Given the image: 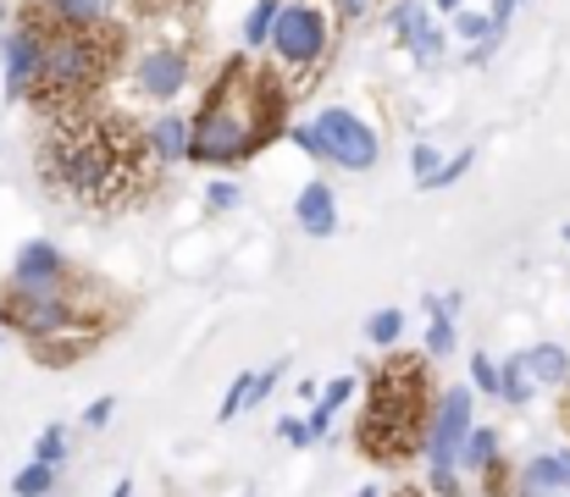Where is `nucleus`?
<instances>
[{"label": "nucleus", "instance_id": "nucleus-1", "mask_svg": "<svg viewBox=\"0 0 570 497\" xmlns=\"http://www.w3.org/2000/svg\"><path fill=\"white\" fill-rule=\"evenodd\" d=\"M39 177L67 193L83 210L117 216V210H139L156 193L161 166L145 145V128L128 122L122 111H67L56 122H45L39 139Z\"/></svg>", "mask_w": 570, "mask_h": 497}, {"label": "nucleus", "instance_id": "nucleus-2", "mask_svg": "<svg viewBox=\"0 0 570 497\" xmlns=\"http://www.w3.org/2000/svg\"><path fill=\"white\" fill-rule=\"evenodd\" d=\"M288 89L283 78L255 61V56H227L216 78L205 83L199 106L189 111V161L210 171H238L249 166L272 139L288 133Z\"/></svg>", "mask_w": 570, "mask_h": 497}, {"label": "nucleus", "instance_id": "nucleus-3", "mask_svg": "<svg viewBox=\"0 0 570 497\" xmlns=\"http://www.w3.org/2000/svg\"><path fill=\"white\" fill-rule=\"evenodd\" d=\"M122 310L106 282L89 271H72L56 288H0V331H17L39 365H72L95 354V342L111 331Z\"/></svg>", "mask_w": 570, "mask_h": 497}, {"label": "nucleus", "instance_id": "nucleus-4", "mask_svg": "<svg viewBox=\"0 0 570 497\" xmlns=\"http://www.w3.org/2000/svg\"><path fill=\"white\" fill-rule=\"evenodd\" d=\"M432 415V376L426 354H387L366 381V409L355 426V448L372 465H404L426 443Z\"/></svg>", "mask_w": 570, "mask_h": 497}, {"label": "nucleus", "instance_id": "nucleus-5", "mask_svg": "<svg viewBox=\"0 0 570 497\" xmlns=\"http://www.w3.org/2000/svg\"><path fill=\"white\" fill-rule=\"evenodd\" d=\"M122 56H128L122 22H106V28H89V33H39V78L28 89V106L45 122L95 106V95L122 67Z\"/></svg>", "mask_w": 570, "mask_h": 497}, {"label": "nucleus", "instance_id": "nucleus-6", "mask_svg": "<svg viewBox=\"0 0 570 497\" xmlns=\"http://www.w3.org/2000/svg\"><path fill=\"white\" fill-rule=\"evenodd\" d=\"M333 33L338 28H333V11L322 0H283L277 6V22H272V39H266V56L261 61L283 78L288 100L311 95L316 72L333 56Z\"/></svg>", "mask_w": 570, "mask_h": 497}, {"label": "nucleus", "instance_id": "nucleus-7", "mask_svg": "<svg viewBox=\"0 0 570 497\" xmlns=\"http://www.w3.org/2000/svg\"><path fill=\"white\" fill-rule=\"evenodd\" d=\"M311 133H316V145H322V166H344V171H372L382 161V145L377 133L366 128V117H355V111H344V106H327V111H316L311 117Z\"/></svg>", "mask_w": 570, "mask_h": 497}, {"label": "nucleus", "instance_id": "nucleus-8", "mask_svg": "<svg viewBox=\"0 0 570 497\" xmlns=\"http://www.w3.org/2000/svg\"><path fill=\"white\" fill-rule=\"evenodd\" d=\"M189 78H194V56L184 44H167V39L145 44V50L134 56V67H128L134 95H145V100H156V106H173V100L189 89Z\"/></svg>", "mask_w": 570, "mask_h": 497}, {"label": "nucleus", "instance_id": "nucleus-9", "mask_svg": "<svg viewBox=\"0 0 570 497\" xmlns=\"http://www.w3.org/2000/svg\"><path fill=\"white\" fill-rule=\"evenodd\" d=\"M17 22L33 33H89L111 22V0H22Z\"/></svg>", "mask_w": 570, "mask_h": 497}, {"label": "nucleus", "instance_id": "nucleus-10", "mask_svg": "<svg viewBox=\"0 0 570 497\" xmlns=\"http://www.w3.org/2000/svg\"><path fill=\"white\" fill-rule=\"evenodd\" d=\"M387 33H393V44H404L421 67H432V61L443 56V22L432 17L426 0H393V6H387Z\"/></svg>", "mask_w": 570, "mask_h": 497}, {"label": "nucleus", "instance_id": "nucleus-11", "mask_svg": "<svg viewBox=\"0 0 570 497\" xmlns=\"http://www.w3.org/2000/svg\"><path fill=\"white\" fill-rule=\"evenodd\" d=\"M78 266L50 243V238H28L22 249H17V260H11V288H56V282H67Z\"/></svg>", "mask_w": 570, "mask_h": 497}, {"label": "nucleus", "instance_id": "nucleus-12", "mask_svg": "<svg viewBox=\"0 0 570 497\" xmlns=\"http://www.w3.org/2000/svg\"><path fill=\"white\" fill-rule=\"evenodd\" d=\"M0 61H6V100H28V89L39 78V33L11 22L0 33Z\"/></svg>", "mask_w": 570, "mask_h": 497}, {"label": "nucleus", "instance_id": "nucleus-13", "mask_svg": "<svg viewBox=\"0 0 570 497\" xmlns=\"http://www.w3.org/2000/svg\"><path fill=\"white\" fill-rule=\"evenodd\" d=\"M145 145H150V156H156L161 171H167V166H184L189 161V117L167 106L161 117L145 122Z\"/></svg>", "mask_w": 570, "mask_h": 497}, {"label": "nucleus", "instance_id": "nucleus-14", "mask_svg": "<svg viewBox=\"0 0 570 497\" xmlns=\"http://www.w3.org/2000/svg\"><path fill=\"white\" fill-rule=\"evenodd\" d=\"M294 221H299L305 238H333V232H338V199H333V188H327L322 177L299 188V199H294Z\"/></svg>", "mask_w": 570, "mask_h": 497}, {"label": "nucleus", "instance_id": "nucleus-15", "mask_svg": "<svg viewBox=\"0 0 570 497\" xmlns=\"http://www.w3.org/2000/svg\"><path fill=\"white\" fill-rule=\"evenodd\" d=\"M515 493H566L570 497V448L532 454V459L515 470Z\"/></svg>", "mask_w": 570, "mask_h": 497}, {"label": "nucleus", "instance_id": "nucleus-16", "mask_svg": "<svg viewBox=\"0 0 570 497\" xmlns=\"http://www.w3.org/2000/svg\"><path fill=\"white\" fill-rule=\"evenodd\" d=\"M521 359H527L538 392H566L570 387V348L566 342H532V348H521Z\"/></svg>", "mask_w": 570, "mask_h": 497}, {"label": "nucleus", "instance_id": "nucleus-17", "mask_svg": "<svg viewBox=\"0 0 570 497\" xmlns=\"http://www.w3.org/2000/svg\"><path fill=\"white\" fill-rule=\"evenodd\" d=\"M499 398H504V404H515V409H527V404L538 398V381H532V370H527V359H521V354L499 359Z\"/></svg>", "mask_w": 570, "mask_h": 497}, {"label": "nucleus", "instance_id": "nucleus-18", "mask_svg": "<svg viewBox=\"0 0 570 497\" xmlns=\"http://www.w3.org/2000/svg\"><path fill=\"white\" fill-rule=\"evenodd\" d=\"M277 6L283 0H255L249 17H244V56H266V39H272V22H277Z\"/></svg>", "mask_w": 570, "mask_h": 497}, {"label": "nucleus", "instance_id": "nucleus-19", "mask_svg": "<svg viewBox=\"0 0 570 497\" xmlns=\"http://www.w3.org/2000/svg\"><path fill=\"white\" fill-rule=\"evenodd\" d=\"M56 476H61V470H50V465L28 459V465L11 476V497H50L56 493Z\"/></svg>", "mask_w": 570, "mask_h": 497}, {"label": "nucleus", "instance_id": "nucleus-20", "mask_svg": "<svg viewBox=\"0 0 570 497\" xmlns=\"http://www.w3.org/2000/svg\"><path fill=\"white\" fill-rule=\"evenodd\" d=\"M438 171H443V156H438L426 139H415V145H410V182H415V188H432Z\"/></svg>", "mask_w": 570, "mask_h": 497}, {"label": "nucleus", "instance_id": "nucleus-21", "mask_svg": "<svg viewBox=\"0 0 570 497\" xmlns=\"http://www.w3.org/2000/svg\"><path fill=\"white\" fill-rule=\"evenodd\" d=\"M399 331H404V316L399 310H372L366 316V342H377V348H399Z\"/></svg>", "mask_w": 570, "mask_h": 497}, {"label": "nucleus", "instance_id": "nucleus-22", "mask_svg": "<svg viewBox=\"0 0 570 497\" xmlns=\"http://www.w3.org/2000/svg\"><path fill=\"white\" fill-rule=\"evenodd\" d=\"M454 33L476 50V44H488V39H504V33H493V22H488V11H454Z\"/></svg>", "mask_w": 570, "mask_h": 497}, {"label": "nucleus", "instance_id": "nucleus-23", "mask_svg": "<svg viewBox=\"0 0 570 497\" xmlns=\"http://www.w3.org/2000/svg\"><path fill=\"white\" fill-rule=\"evenodd\" d=\"M355 392H361V376H333V381L322 387V398H316V409L338 420V409H344V404H350Z\"/></svg>", "mask_w": 570, "mask_h": 497}, {"label": "nucleus", "instance_id": "nucleus-24", "mask_svg": "<svg viewBox=\"0 0 570 497\" xmlns=\"http://www.w3.org/2000/svg\"><path fill=\"white\" fill-rule=\"evenodd\" d=\"M33 459L50 465V470H61V465H67V426H45L39 443H33Z\"/></svg>", "mask_w": 570, "mask_h": 497}, {"label": "nucleus", "instance_id": "nucleus-25", "mask_svg": "<svg viewBox=\"0 0 570 497\" xmlns=\"http://www.w3.org/2000/svg\"><path fill=\"white\" fill-rule=\"evenodd\" d=\"M449 354H454V321L426 316V359H449Z\"/></svg>", "mask_w": 570, "mask_h": 497}, {"label": "nucleus", "instance_id": "nucleus-26", "mask_svg": "<svg viewBox=\"0 0 570 497\" xmlns=\"http://www.w3.org/2000/svg\"><path fill=\"white\" fill-rule=\"evenodd\" d=\"M471 381H476L482 398H499V359L476 348V354H471Z\"/></svg>", "mask_w": 570, "mask_h": 497}, {"label": "nucleus", "instance_id": "nucleus-27", "mask_svg": "<svg viewBox=\"0 0 570 497\" xmlns=\"http://www.w3.org/2000/svg\"><path fill=\"white\" fill-rule=\"evenodd\" d=\"M283 370H288L283 359H277V365H266V370H255V381H249V409H261V404H266V398L277 392V381H283ZM249 409H244V415H249Z\"/></svg>", "mask_w": 570, "mask_h": 497}, {"label": "nucleus", "instance_id": "nucleus-28", "mask_svg": "<svg viewBox=\"0 0 570 497\" xmlns=\"http://www.w3.org/2000/svg\"><path fill=\"white\" fill-rule=\"evenodd\" d=\"M277 437H283L288 448H316V443H322V437L311 431V420H305V415H283V420H277Z\"/></svg>", "mask_w": 570, "mask_h": 497}, {"label": "nucleus", "instance_id": "nucleus-29", "mask_svg": "<svg viewBox=\"0 0 570 497\" xmlns=\"http://www.w3.org/2000/svg\"><path fill=\"white\" fill-rule=\"evenodd\" d=\"M205 205H210L216 216H227V210L238 205V182H233V177H216V182L205 188Z\"/></svg>", "mask_w": 570, "mask_h": 497}, {"label": "nucleus", "instance_id": "nucleus-30", "mask_svg": "<svg viewBox=\"0 0 570 497\" xmlns=\"http://www.w3.org/2000/svg\"><path fill=\"white\" fill-rule=\"evenodd\" d=\"M471 166H476V150H460V156H449V161H443V171H438V182H432V188H454V182H460V177H465Z\"/></svg>", "mask_w": 570, "mask_h": 497}, {"label": "nucleus", "instance_id": "nucleus-31", "mask_svg": "<svg viewBox=\"0 0 570 497\" xmlns=\"http://www.w3.org/2000/svg\"><path fill=\"white\" fill-rule=\"evenodd\" d=\"M111 415H117V398H95V404L83 409V431H106Z\"/></svg>", "mask_w": 570, "mask_h": 497}, {"label": "nucleus", "instance_id": "nucleus-32", "mask_svg": "<svg viewBox=\"0 0 570 497\" xmlns=\"http://www.w3.org/2000/svg\"><path fill=\"white\" fill-rule=\"evenodd\" d=\"M145 17H184V11H194L199 0H134Z\"/></svg>", "mask_w": 570, "mask_h": 497}, {"label": "nucleus", "instance_id": "nucleus-33", "mask_svg": "<svg viewBox=\"0 0 570 497\" xmlns=\"http://www.w3.org/2000/svg\"><path fill=\"white\" fill-rule=\"evenodd\" d=\"M510 17H515V0H488V22H493V33H504Z\"/></svg>", "mask_w": 570, "mask_h": 497}, {"label": "nucleus", "instance_id": "nucleus-34", "mask_svg": "<svg viewBox=\"0 0 570 497\" xmlns=\"http://www.w3.org/2000/svg\"><path fill=\"white\" fill-rule=\"evenodd\" d=\"M333 6H338V17H344V22H355V17H366V6H372V0H333Z\"/></svg>", "mask_w": 570, "mask_h": 497}, {"label": "nucleus", "instance_id": "nucleus-35", "mask_svg": "<svg viewBox=\"0 0 570 497\" xmlns=\"http://www.w3.org/2000/svg\"><path fill=\"white\" fill-rule=\"evenodd\" d=\"M316 398H322V387H316V381H299V404H311V409H316Z\"/></svg>", "mask_w": 570, "mask_h": 497}, {"label": "nucleus", "instance_id": "nucleus-36", "mask_svg": "<svg viewBox=\"0 0 570 497\" xmlns=\"http://www.w3.org/2000/svg\"><path fill=\"white\" fill-rule=\"evenodd\" d=\"M432 11H443V17H454V11H465V0H432Z\"/></svg>", "mask_w": 570, "mask_h": 497}, {"label": "nucleus", "instance_id": "nucleus-37", "mask_svg": "<svg viewBox=\"0 0 570 497\" xmlns=\"http://www.w3.org/2000/svg\"><path fill=\"white\" fill-rule=\"evenodd\" d=\"M111 497H134V481H128V476H122V481H117V487H111Z\"/></svg>", "mask_w": 570, "mask_h": 497}, {"label": "nucleus", "instance_id": "nucleus-38", "mask_svg": "<svg viewBox=\"0 0 570 497\" xmlns=\"http://www.w3.org/2000/svg\"><path fill=\"white\" fill-rule=\"evenodd\" d=\"M560 426H570V387H566V398H560Z\"/></svg>", "mask_w": 570, "mask_h": 497}, {"label": "nucleus", "instance_id": "nucleus-39", "mask_svg": "<svg viewBox=\"0 0 570 497\" xmlns=\"http://www.w3.org/2000/svg\"><path fill=\"white\" fill-rule=\"evenodd\" d=\"M350 497H382V493L377 487H361V493H350Z\"/></svg>", "mask_w": 570, "mask_h": 497}, {"label": "nucleus", "instance_id": "nucleus-40", "mask_svg": "<svg viewBox=\"0 0 570 497\" xmlns=\"http://www.w3.org/2000/svg\"><path fill=\"white\" fill-rule=\"evenodd\" d=\"M515 497H566V493H515Z\"/></svg>", "mask_w": 570, "mask_h": 497}, {"label": "nucleus", "instance_id": "nucleus-41", "mask_svg": "<svg viewBox=\"0 0 570 497\" xmlns=\"http://www.w3.org/2000/svg\"><path fill=\"white\" fill-rule=\"evenodd\" d=\"M560 238H566V243H570V227H566V232H560Z\"/></svg>", "mask_w": 570, "mask_h": 497}, {"label": "nucleus", "instance_id": "nucleus-42", "mask_svg": "<svg viewBox=\"0 0 570 497\" xmlns=\"http://www.w3.org/2000/svg\"><path fill=\"white\" fill-rule=\"evenodd\" d=\"M515 6H527V0H515Z\"/></svg>", "mask_w": 570, "mask_h": 497}]
</instances>
